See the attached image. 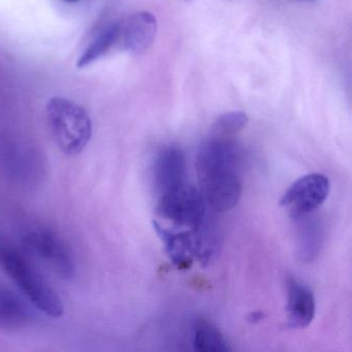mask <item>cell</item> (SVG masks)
<instances>
[{
	"label": "cell",
	"instance_id": "17",
	"mask_svg": "<svg viewBox=\"0 0 352 352\" xmlns=\"http://www.w3.org/2000/svg\"><path fill=\"white\" fill-rule=\"evenodd\" d=\"M65 1H69V3H75V1H78V0H65Z\"/></svg>",
	"mask_w": 352,
	"mask_h": 352
},
{
	"label": "cell",
	"instance_id": "15",
	"mask_svg": "<svg viewBox=\"0 0 352 352\" xmlns=\"http://www.w3.org/2000/svg\"><path fill=\"white\" fill-rule=\"evenodd\" d=\"M248 121L249 118L246 113L241 111L226 113L216 121L214 124V131L220 135H234L242 131L248 124Z\"/></svg>",
	"mask_w": 352,
	"mask_h": 352
},
{
	"label": "cell",
	"instance_id": "9",
	"mask_svg": "<svg viewBox=\"0 0 352 352\" xmlns=\"http://www.w3.org/2000/svg\"><path fill=\"white\" fill-rule=\"evenodd\" d=\"M287 325L290 329L308 327L315 316L316 304L313 292L296 279L287 282Z\"/></svg>",
	"mask_w": 352,
	"mask_h": 352
},
{
	"label": "cell",
	"instance_id": "4",
	"mask_svg": "<svg viewBox=\"0 0 352 352\" xmlns=\"http://www.w3.org/2000/svg\"><path fill=\"white\" fill-rule=\"evenodd\" d=\"M22 249L52 270L61 279L75 276L76 261L67 243L49 228H34L22 238Z\"/></svg>",
	"mask_w": 352,
	"mask_h": 352
},
{
	"label": "cell",
	"instance_id": "12",
	"mask_svg": "<svg viewBox=\"0 0 352 352\" xmlns=\"http://www.w3.org/2000/svg\"><path fill=\"white\" fill-rule=\"evenodd\" d=\"M298 251L302 261L310 263L320 252L323 243V230L316 219H309L308 215L298 218Z\"/></svg>",
	"mask_w": 352,
	"mask_h": 352
},
{
	"label": "cell",
	"instance_id": "2",
	"mask_svg": "<svg viewBox=\"0 0 352 352\" xmlns=\"http://www.w3.org/2000/svg\"><path fill=\"white\" fill-rule=\"evenodd\" d=\"M0 267L38 310L53 318L63 316V300L24 251L0 240Z\"/></svg>",
	"mask_w": 352,
	"mask_h": 352
},
{
	"label": "cell",
	"instance_id": "18",
	"mask_svg": "<svg viewBox=\"0 0 352 352\" xmlns=\"http://www.w3.org/2000/svg\"><path fill=\"white\" fill-rule=\"evenodd\" d=\"M185 1H190V0H185Z\"/></svg>",
	"mask_w": 352,
	"mask_h": 352
},
{
	"label": "cell",
	"instance_id": "6",
	"mask_svg": "<svg viewBox=\"0 0 352 352\" xmlns=\"http://www.w3.org/2000/svg\"><path fill=\"white\" fill-rule=\"evenodd\" d=\"M329 189L331 185L324 175H306L292 183L280 204L289 210L294 219H298L318 209L329 197Z\"/></svg>",
	"mask_w": 352,
	"mask_h": 352
},
{
	"label": "cell",
	"instance_id": "1",
	"mask_svg": "<svg viewBox=\"0 0 352 352\" xmlns=\"http://www.w3.org/2000/svg\"><path fill=\"white\" fill-rule=\"evenodd\" d=\"M240 158L236 144L222 137L212 138L199 147L197 170L201 192L216 212L230 211L242 197Z\"/></svg>",
	"mask_w": 352,
	"mask_h": 352
},
{
	"label": "cell",
	"instance_id": "16",
	"mask_svg": "<svg viewBox=\"0 0 352 352\" xmlns=\"http://www.w3.org/2000/svg\"><path fill=\"white\" fill-rule=\"evenodd\" d=\"M265 317V313L261 312V311H254V312L249 313L247 315V321L250 323H257L263 320Z\"/></svg>",
	"mask_w": 352,
	"mask_h": 352
},
{
	"label": "cell",
	"instance_id": "13",
	"mask_svg": "<svg viewBox=\"0 0 352 352\" xmlns=\"http://www.w3.org/2000/svg\"><path fill=\"white\" fill-rule=\"evenodd\" d=\"M192 346L199 352H228L230 347L221 331L209 320L199 319L193 324Z\"/></svg>",
	"mask_w": 352,
	"mask_h": 352
},
{
	"label": "cell",
	"instance_id": "5",
	"mask_svg": "<svg viewBox=\"0 0 352 352\" xmlns=\"http://www.w3.org/2000/svg\"><path fill=\"white\" fill-rule=\"evenodd\" d=\"M205 203L201 191L184 182L160 195L156 210L164 219L193 228L205 220Z\"/></svg>",
	"mask_w": 352,
	"mask_h": 352
},
{
	"label": "cell",
	"instance_id": "3",
	"mask_svg": "<svg viewBox=\"0 0 352 352\" xmlns=\"http://www.w3.org/2000/svg\"><path fill=\"white\" fill-rule=\"evenodd\" d=\"M46 121L53 141L65 155L81 153L91 140V118L73 100L61 96L51 98L46 107Z\"/></svg>",
	"mask_w": 352,
	"mask_h": 352
},
{
	"label": "cell",
	"instance_id": "14",
	"mask_svg": "<svg viewBox=\"0 0 352 352\" xmlns=\"http://www.w3.org/2000/svg\"><path fill=\"white\" fill-rule=\"evenodd\" d=\"M120 36V23H113L104 28L85 49L83 54L78 60V67L83 69L102 58L108 54L115 46L119 44Z\"/></svg>",
	"mask_w": 352,
	"mask_h": 352
},
{
	"label": "cell",
	"instance_id": "11",
	"mask_svg": "<svg viewBox=\"0 0 352 352\" xmlns=\"http://www.w3.org/2000/svg\"><path fill=\"white\" fill-rule=\"evenodd\" d=\"M32 318V310L21 296L9 288L0 287V329L26 327Z\"/></svg>",
	"mask_w": 352,
	"mask_h": 352
},
{
	"label": "cell",
	"instance_id": "7",
	"mask_svg": "<svg viewBox=\"0 0 352 352\" xmlns=\"http://www.w3.org/2000/svg\"><path fill=\"white\" fill-rule=\"evenodd\" d=\"M157 34V21L149 12H139L120 23L119 45L127 52L141 55L149 50Z\"/></svg>",
	"mask_w": 352,
	"mask_h": 352
},
{
	"label": "cell",
	"instance_id": "8",
	"mask_svg": "<svg viewBox=\"0 0 352 352\" xmlns=\"http://www.w3.org/2000/svg\"><path fill=\"white\" fill-rule=\"evenodd\" d=\"M186 178V158L180 148L168 146L158 152L153 164L154 186L160 195L179 186Z\"/></svg>",
	"mask_w": 352,
	"mask_h": 352
},
{
	"label": "cell",
	"instance_id": "10",
	"mask_svg": "<svg viewBox=\"0 0 352 352\" xmlns=\"http://www.w3.org/2000/svg\"><path fill=\"white\" fill-rule=\"evenodd\" d=\"M153 228L172 263L179 269H188L195 258V238L192 230L188 232H175L166 230L157 221H153Z\"/></svg>",
	"mask_w": 352,
	"mask_h": 352
}]
</instances>
